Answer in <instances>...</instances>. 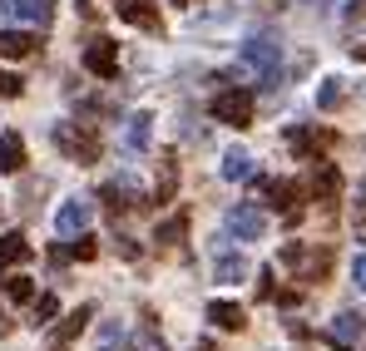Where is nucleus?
<instances>
[{"mask_svg":"<svg viewBox=\"0 0 366 351\" xmlns=\"http://www.w3.org/2000/svg\"><path fill=\"white\" fill-rule=\"evenodd\" d=\"M243 69H252L267 89H277V74H282V45L272 40V35H257V40H247L243 45Z\"/></svg>","mask_w":366,"mask_h":351,"instance_id":"obj_1","label":"nucleus"},{"mask_svg":"<svg viewBox=\"0 0 366 351\" xmlns=\"http://www.w3.org/2000/svg\"><path fill=\"white\" fill-rule=\"evenodd\" d=\"M55 149L74 164H94L99 159V134L89 124H55Z\"/></svg>","mask_w":366,"mask_h":351,"instance_id":"obj_2","label":"nucleus"},{"mask_svg":"<svg viewBox=\"0 0 366 351\" xmlns=\"http://www.w3.org/2000/svg\"><path fill=\"white\" fill-rule=\"evenodd\" d=\"M277 262H282V267H292V272H297V277H307V282H317V277H327L332 252H327V247H302V242H287V247L277 252Z\"/></svg>","mask_w":366,"mask_h":351,"instance_id":"obj_3","label":"nucleus"},{"mask_svg":"<svg viewBox=\"0 0 366 351\" xmlns=\"http://www.w3.org/2000/svg\"><path fill=\"white\" fill-rule=\"evenodd\" d=\"M208 109H213V119H218V124L247 129V124H252V89H238V84H233V89H218Z\"/></svg>","mask_w":366,"mask_h":351,"instance_id":"obj_4","label":"nucleus"},{"mask_svg":"<svg viewBox=\"0 0 366 351\" xmlns=\"http://www.w3.org/2000/svg\"><path fill=\"white\" fill-rule=\"evenodd\" d=\"M55 0H0V25H50Z\"/></svg>","mask_w":366,"mask_h":351,"instance_id":"obj_5","label":"nucleus"},{"mask_svg":"<svg viewBox=\"0 0 366 351\" xmlns=\"http://www.w3.org/2000/svg\"><path fill=\"white\" fill-rule=\"evenodd\" d=\"M99 198H104L114 213H134V208H144V203H149V193H144V188H139L129 174H124V178H109V183L99 188Z\"/></svg>","mask_w":366,"mask_h":351,"instance_id":"obj_6","label":"nucleus"},{"mask_svg":"<svg viewBox=\"0 0 366 351\" xmlns=\"http://www.w3.org/2000/svg\"><path fill=\"white\" fill-rule=\"evenodd\" d=\"M228 233L238 237V242H257V237L267 233V218H262V208H252V203H238V208H228Z\"/></svg>","mask_w":366,"mask_h":351,"instance_id":"obj_7","label":"nucleus"},{"mask_svg":"<svg viewBox=\"0 0 366 351\" xmlns=\"http://www.w3.org/2000/svg\"><path fill=\"white\" fill-rule=\"evenodd\" d=\"M84 69L94 79H114L119 74V45L114 40H89L84 45Z\"/></svg>","mask_w":366,"mask_h":351,"instance_id":"obj_8","label":"nucleus"},{"mask_svg":"<svg viewBox=\"0 0 366 351\" xmlns=\"http://www.w3.org/2000/svg\"><path fill=\"white\" fill-rule=\"evenodd\" d=\"M89 218H94V203H84V198H69V203H60V213H55V228H60V237L89 233Z\"/></svg>","mask_w":366,"mask_h":351,"instance_id":"obj_9","label":"nucleus"},{"mask_svg":"<svg viewBox=\"0 0 366 351\" xmlns=\"http://www.w3.org/2000/svg\"><path fill=\"white\" fill-rule=\"evenodd\" d=\"M89 322H94V307H89V302H79V307H74V312L64 317L60 327L50 332V351H69V342H74V337H79V332H84Z\"/></svg>","mask_w":366,"mask_h":351,"instance_id":"obj_10","label":"nucleus"},{"mask_svg":"<svg viewBox=\"0 0 366 351\" xmlns=\"http://www.w3.org/2000/svg\"><path fill=\"white\" fill-rule=\"evenodd\" d=\"M114 15L129 20V25H139V30H159V5L154 0H119Z\"/></svg>","mask_w":366,"mask_h":351,"instance_id":"obj_11","label":"nucleus"},{"mask_svg":"<svg viewBox=\"0 0 366 351\" xmlns=\"http://www.w3.org/2000/svg\"><path fill=\"white\" fill-rule=\"evenodd\" d=\"M174 193H179V159H174V149H164V154H159V188H154V203H174Z\"/></svg>","mask_w":366,"mask_h":351,"instance_id":"obj_12","label":"nucleus"},{"mask_svg":"<svg viewBox=\"0 0 366 351\" xmlns=\"http://www.w3.org/2000/svg\"><path fill=\"white\" fill-rule=\"evenodd\" d=\"M362 332H366V317L362 312H342V317H337V322H332V332H327V337H332V347H352V342H362Z\"/></svg>","mask_w":366,"mask_h":351,"instance_id":"obj_13","label":"nucleus"},{"mask_svg":"<svg viewBox=\"0 0 366 351\" xmlns=\"http://www.w3.org/2000/svg\"><path fill=\"white\" fill-rule=\"evenodd\" d=\"M149 134H154V114H149V109L129 114V124H124V149H129V154H144V149H149Z\"/></svg>","mask_w":366,"mask_h":351,"instance_id":"obj_14","label":"nucleus"},{"mask_svg":"<svg viewBox=\"0 0 366 351\" xmlns=\"http://www.w3.org/2000/svg\"><path fill=\"white\" fill-rule=\"evenodd\" d=\"M30 257H35V247H30L25 233H0V272H5V267H20V262H30Z\"/></svg>","mask_w":366,"mask_h":351,"instance_id":"obj_15","label":"nucleus"},{"mask_svg":"<svg viewBox=\"0 0 366 351\" xmlns=\"http://www.w3.org/2000/svg\"><path fill=\"white\" fill-rule=\"evenodd\" d=\"M337 188H342L337 164H322V159H317V174H312V183H307V193H312L317 203H332V198H337Z\"/></svg>","mask_w":366,"mask_h":351,"instance_id":"obj_16","label":"nucleus"},{"mask_svg":"<svg viewBox=\"0 0 366 351\" xmlns=\"http://www.w3.org/2000/svg\"><path fill=\"white\" fill-rule=\"evenodd\" d=\"M20 169H25V139L15 129H5L0 134V174H20Z\"/></svg>","mask_w":366,"mask_h":351,"instance_id":"obj_17","label":"nucleus"},{"mask_svg":"<svg viewBox=\"0 0 366 351\" xmlns=\"http://www.w3.org/2000/svg\"><path fill=\"white\" fill-rule=\"evenodd\" d=\"M208 322L213 327H223V332H243L247 327V312L238 302H208Z\"/></svg>","mask_w":366,"mask_h":351,"instance_id":"obj_18","label":"nucleus"},{"mask_svg":"<svg viewBox=\"0 0 366 351\" xmlns=\"http://www.w3.org/2000/svg\"><path fill=\"white\" fill-rule=\"evenodd\" d=\"M0 55H5V59L35 55V35H30V30H10V25H0Z\"/></svg>","mask_w":366,"mask_h":351,"instance_id":"obj_19","label":"nucleus"},{"mask_svg":"<svg viewBox=\"0 0 366 351\" xmlns=\"http://www.w3.org/2000/svg\"><path fill=\"white\" fill-rule=\"evenodd\" d=\"M267 198H272V203H277V208H282V213L297 223V198H302V188H297V183L277 178V183H267Z\"/></svg>","mask_w":366,"mask_h":351,"instance_id":"obj_20","label":"nucleus"},{"mask_svg":"<svg viewBox=\"0 0 366 351\" xmlns=\"http://www.w3.org/2000/svg\"><path fill=\"white\" fill-rule=\"evenodd\" d=\"M213 277H218V282H243V277H247V257H243V252H218Z\"/></svg>","mask_w":366,"mask_h":351,"instance_id":"obj_21","label":"nucleus"},{"mask_svg":"<svg viewBox=\"0 0 366 351\" xmlns=\"http://www.w3.org/2000/svg\"><path fill=\"white\" fill-rule=\"evenodd\" d=\"M342 99H347V84H342V79H322V84H317V109H322V114L342 109Z\"/></svg>","mask_w":366,"mask_h":351,"instance_id":"obj_22","label":"nucleus"},{"mask_svg":"<svg viewBox=\"0 0 366 351\" xmlns=\"http://www.w3.org/2000/svg\"><path fill=\"white\" fill-rule=\"evenodd\" d=\"M183 237H188V213H174V218L159 223V242H164V247H179Z\"/></svg>","mask_w":366,"mask_h":351,"instance_id":"obj_23","label":"nucleus"},{"mask_svg":"<svg viewBox=\"0 0 366 351\" xmlns=\"http://www.w3.org/2000/svg\"><path fill=\"white\" fill-rule=\"evenodd\" d=\"M55 317H60V302H55L50 292H45V297H35V302H30V327H50Z\"/></svg>","mask_w":366,"mask_h":351,"instance_id":"obj_24","label":"nucleus"},{"mask_svg":"<svg viewBox=\"0 0 366 351\" xmlns=\"http://www.w3.org/2000/svg\"><path fill=\"white\" fill-rule=\"evenodd\" d=\"M223 178H233V183L238 178H252V159H247L243 149H228L223 154Z\"/></svg>","mask_w":366,"mask_h":351,"instance_id":"obj_25","label":"nucleus"},{"mask_svg":"<svg viewBox=\"0 0 366 351\" xmlns=\"http://www.w3.org/2000/svg\"><path fill=\"white\" fill-rule=\"evenodd\" d=\"M287 139H292L297 154H322V149H327V134H312V129H292Z\"/></svg>","mask_w":366,"mask_h":351,"instance_id":"obj_26","label":"nucleus"},{"mask_svg":"<svg viewBox=\"0 0 366 351\" xmlns=\"http://www.w3.org/2000/svg\"><path fill=\"white\" fill-rule=\"evenodd\" d=\"M64 257H79V262H89V257H99V242H94L89 233H79V242H69V247H64Z\"/></svg>","mask_w":366,"mask_h":351,"instance_id":"obj_27","label":"nucleus"},{"mask_svg":"<svg viewBox=\"0 0 366 351\" xmlns=\"http://www.w3.org/2000/svg\"><path fill=\"white\" fill-rule=\"evenodd\" d=\"M5 297H10V302H35V282H30V277H10V282H5Z\"/></svg>","mask_w":366,"mask_h":351,"instance_id":"obj_28","label":"nucleus"},{"mask_svg":"<svg viewBox=\"0 0 366 351\" xmlns=\"http://www.w3.org/2000/svg\"><path fill=\"white\" fill-rule=\"evenodd\" d=\"M20 89H25V79H15V74H5V69H0V94H5V99H15Z\"/></svg>","mask_w":366,"mask_h":351,"instance_id":"obj_29","label":"nucleus"},{"mask_svg":"<svg viewBox=\"0 0 366 351\" xmlns=\"http://www.w3.org/2000/svg\"><path fill=\"white\" fill-rule=\"evenodd\" d=\"M119 342H124V332H119V327H104V332H99V347H104V351H114Z\"/></svg>","mask_w":366,"mask_h":351,"instance_id":"obj_30","label":"nucleus"},{"mask_svg":"<svg viewBox=\"0 0 366 351\" xmlns=\"http://www.w3.org/2000/svg\"><path fill=\"white\" fill-rule=\"evenodd\" d=\"M352 282H357V287H362V292H366V252H362V257H357V262H352Z\"/></svg>","mask_w":366,"mask_h":351,"instance_id":"obj_31","label":"nucleus"},{"mask_svg":"<svg viewBox=\"0 0 366 351\" xmlns=\"http://www.w3.org/2000/svg\"><path fill=\"white\" fill-rule=\"evenodd\" d=\"M79 15H84V20H99V15H104V10H99V5H94V0H79Z\"/></svg>","mask_w":366,"mask_h":351,"instance_id":"obj_32","label":"nucleus"},{"mask_svg":"<svg viewBox=\"0 0 366 351\" xmlns=\"http://www.w3.org/2000/svg\"><path fill=\"white\" fill-rule=\"evenodd\" d=\"M357 15H366V0H352L347 5V20H357Z\"/></svg>","mask_w":366,"mask_h":351,"instance_id":"obj_33","label":"nucleus"},{"mask_svg":"<svg viewBox=\"0 0 366 351\" xmlns=\"http://www.w3.org/2000/svg\"><path fill=\"white\" fill-rule=\"evenodd\" d=\"M357 233L366 237V203H362V213H357Z\"/></svg>","mask_w":366,"mask_h":351,"instance_id":"obj_34","label":"nucleus"},{"mask_svg":"<svg viewBox=\"0 0 366 351\" xmlns=\"http://www.w3.org/2000/svg\"><path fill=\"white\" fill-rule=\"evenodd\" d=\"M5 332H10V317H5V307H0V337H5Z\"/></svg>","mask_w":366,"mask_h":351,"instance_id":"obj_35","label":"nucleus"},{"mask_svg":"<svg viewBox=\"0 0 366 351\" xmlns=\"http://www.w3.org/2000/svg\"><path fill=\"white\" fill-rule=\"evenodd\" d=\"M352 55H357V59H366V45H352Z\"/></svg>","mask_w":366,"mask_h":351,"instance_id":"obj_36","label":"nucleus"},{"mask_svg":"<svg viewBox=\"0 0 366 351\" xmlns=\"http://www.w3.org/2000/svg\"><path fill=\"white\" fill-rule=\"evenodd\" d=\"M174 5H193V0H174Z\"/></svg>","mask_w":366,"mask_h":351,"instance_id":"obj_37","label":"nucleus"},{"mask_svg":"<svg viewBox=\"0 0 366 351\" xmlns=\"http://www.w3.org/2000/svg\"><path fill=\"white\" fill-rule=\"evenodd\" d=\"M193 351H208V347H193Z\"/></svg>","mask_w":366,"mask_h":351,"instance_id":"obj_38","label":"nucleus"}]
</instances>
